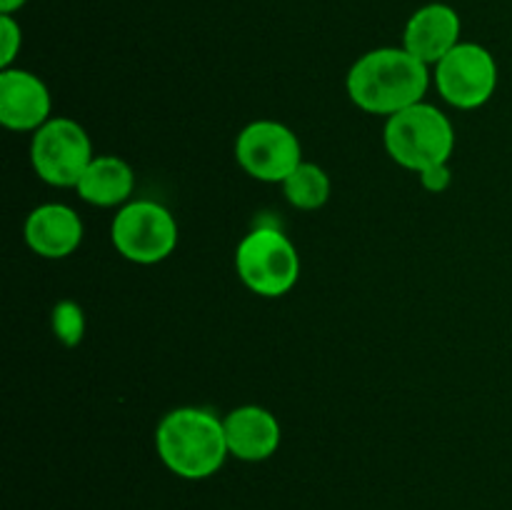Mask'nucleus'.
Listing matches in <instances>:
<instances>
[{
    "label": "nucleus",
    "mask_w": 512,
    "mask_h": 510,
    "mask_svg": "<svg viewBox=\"0 0 512 510\" xmlns=\"http://www.w3.org/2000/svg\"><path fill=\"white\" fill-rule=\"evenodd\" d=\"M23 235L28 248L45 260H63L83 243V220L65 203H43L25 218Z\"/></svg>",
    "instance_id": "9b49d317"
},
{
    "label": "nucleus",
    "mask_w": 512,
    "mask_h": 510,
    "mask_svg": "<svg viewBox=\"0 0 512 510\" xmlns=\"http://www.w3.org/2000/svg\"><path fill=\"white\" fill-rule=\"evenodd\" d=\"M230 458L243 463H263L273 458L283 440L280 420L263 405H240L223 415Z\"/></svg>",
    "instance_id": "f8f14e48"
},
{
    "label": "nucleus",
    "mask_w": 512,
    "mask_h": 510,
    "mask_svg": "<svg viewBox=\"0 0 512 510\" xmlns=\"http://www.w3.org/2000/svg\"><path fill=\"white\" fill-rule=\"evenodd\" d=\"M135 173L120 155H95L75 185L80 200L95 208H123L133 200Z\"/></svg>",
    "instance_id": "ddd939ff"
},
{
    "label": "nucleus",
    "mask_w": 512,
    "mask_h": 510,
    "mask_svg": "<svg viewBox=\"0 0 512 510\" xmlns=\"http://www.w3.org/2000/svg\"><path fill=\"white\" fill-rule=\"evenodd\" d=\"M28 0H0V15H15L25 8Z\"/></svg>",
    "instance_id": "a211bd4d"
},
{
    "label": "nucleus",
    "mask_w": 512,
    "mask_h": 510,
    "mask_svg": "<svg viewBox=\"0 0 512 510\" xmlns=\"http://www.w3.org/2000/svg\"><path fill=\"white\" fill-rule=\"evenodd\" d=\"M463 20L448 3H428L415 10L403 30V48L433 68L458 43H463Z\"/></svg>",
    "instance_id": "9d476101"
},
{
    "label": "nucleus",
    "mask_w": 512,
    "mask_h": 510,
    "mask_svg": "<svg viewBox=\"0 0 512 510\" xmlns=\"http://www.w3.org/2000/svg\"><path fill=\"white\" fill-rule=\"evenodd\" d=\"M50 328H53L55 340L65 348H75L85 338V313L75 300L65 298L53 305L50 313Z\"/></svg>",
    "instance_id": "2eb2a0df"
},
{
    "label": "nucleus",
    "mask_w": 512,
    "mask_h": 510,
    "mask_svg": "<svg viewBox=\"0 0 512 510\" xmlns=\"http://www.w3.org/2000/svg\"><path fill=\"white\" fill-rule=\"evenodd\" d=\"M23 48V28L15 15H0V70L13 68Z\"/></svg>",
    "instance_id": "dca6fc26"
},
{
    "label": "nucleus",
    "mask_w": 512,
    "mask_h": 510,
    "mask_svg": "<svg viewBox=\"0 0 512 510\" xmlns=\"http://www.w3.org/2000/svg\"><path fill=\"white\" fill-rule=\"evenodd\" d=\"M285 200L298 210H318L323 208L333 193V183L330 175L320 168L318 163L303 160L288 178L280 183Z\"/></svg>",
    "instance_id": "4468645a"
},
{
    "label": "nucleus",
    "mask_w": 512,
    "mask_h": 510,
    "mask_svg": "<svg viewBox=\"0 0 512 510\" xmlns=\"http://www.w3.org/2000/svg\"><path fill=\"white\" fill-rule=\"evenodd\" d=\"M95 158L88 130L73 118H50L30 138V165L43 183L73 188Z\"/></svg>",
    "instance_id": "423d86ee"
},
{
    "label": "nucleus",
    "mask_w": 512,
    "mask_h": 510,
    "mask_svg": "<svg viewBox=\"0 0 512 510\" xmlns=\"http://www.w3.org/2000/svg\"><path fill=\"white\" fill-rule=\"evenodd\" d=\"M53 118V98L40 75L25 68L0 70V123L13 133H35Z\"/></svg>",
    "instance_id": "1a4fd4ad"
},
{
    "label": "nucleus",
    "mask_w": 512,
    "mask_h": 510,
    "mask_svg": "<svg viewBox=\"0 0 512 510\" xmlns=\"http://www.w3.org/2000/svg\"><path fill=\"white\" fill-rule=\"evenodd\" d=\"M178 238V220L158 200H130L110 223L113 248L135 265L163 263L173 255Z\"/></svg>",
    "instance_id": "39448f33"
},
{
    "label": "nucleus",
    "mask_w": 512,
    "mask_h": 510,
    "mask_svg": "<svg viewBox=\"0 0 512 510\" xmlns=\"http://www.w3.org/2000/svg\"><path fill=\"white\" fill-rule=\"evenodd\" d=\"M235 270L250 293L280 298L290 293L300 278L298 248L280 228L258 225L238 243Z\"/></svg>",
    "instance_id": "20e7f679"
},
{
    "label": "nucleus",
    "mask_w": 512,
    "mask_h": 510,
    "mask_svg": "<svg viewBox=\"0 0 512 510\" xmlns=\"http://www.w3.org/2000/svg\"><path fill=\"white\" fill-rule=\"evenodd\" d=\"M383 143L400 168L420 173L435 163H450L455 150L453 120L438 105L420 100L385 118Z\"/></svg>",
    "instance_id": "7ed1b4c3"
},
{
    "label": "nucleus",
    "mask_w": 512,
    "mask_h": 510,
    "mask_svg": "<svg viewBox=\"0 0 512 510\" xmlns=\"http://www.w3.org/2000/svg\"><path fill=\"white\" fill-rule=\"evenodd\" d=\"M160 463L183 480H205L230 458L223 418L208 408L183 405L163 415L155 430Z\"/></svg>",
    "instance_id": "f03ea898"
},
{
    "label": "nucleus",
    "mask_w": 512,
    "mask_h": 510,
    "mask_svg": "<svg viewBox=\"0 0 512 510\" xmlns=\"http://www.w3.org/2000/svg\"><path fill=\"white\" fill-rule=\"evenodd\" d=\"M430 83V65L408 53L403 45H383L363 53L350 65L345 90L360 110L390 118L425 100Z\"/></svg>",
    "instance_id": "f257e3e1"
},
{
    "label": "nucleus",
    "mask_w": 512,
    "mask_h": 510,
    "mask_svg": "<svg viewBox=\"0 0 512 510\" xmlns=\"http://www.w3.org/2000/svg\"><path fill=\"white\" fill-rule=\"evenodd\" d=\"M235 160L260 183H283L300 163V138L280 120H253L235 138Z\"/></svg>",
    "instance_id": "6e6552de"
},
{
    "label": "nucleus",
    "mask_w": 512,
    "mask_h": 510,
    "mask_svg": "<svg viewBox=\"0 0 512 510\" xmlns=\"http://www.w3.org/2000/svg\"><path fill=\"white\" fill-rule=\"evenodd\" d=\"M418 178H420V185H423L428 193L440 195L453 185V168H450V163H435L430 165V168L420 170Z\"/></svg>",
    "instance_id": "f3484780"
},
{
    "label": "nucleus",
    "mask_w": 512,
    "mask_h": 510,
    "mask_svg": "<svg viewBox=\"0 0 512 510\" xmlns=\"http://www.w3.org/2000/svg\"><path fill=\"white\" fill-rule=\"evenodd\" d=\"M498 63L485 45L463 43L455 45L440 63L433 65V85L440 98L458 110L483 108L498 90Z\"/></svg>",
    "instance_id": "0eeeda50"
}]
</instances>
